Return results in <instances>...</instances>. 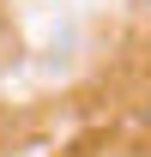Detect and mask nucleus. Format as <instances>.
Here are the masks:
<instances>
[{
    "instance_id": "f257e3e1",
    "label": "nucleus",
    "mask_w": 151,
    "mask_h": 157,
    "mask_svg": "<svg viewBox=\"0 0 151 157\" xmlns=\"http://www.w3.org/2000/svg\"><path fill=\"white\" fill-rule=\"evenodd\" d=\"M145 6H151V0H145Z\"/></svg>"
}]
</instances>
